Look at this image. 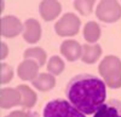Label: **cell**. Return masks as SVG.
Here are the masks:
<instances>
[{
  "label": "cell",
  "instance_id": "cell-1",
  "mask_svg": "<svg viewBox=\"0 0 121 117\" xmlns=\"http://www.w3.org/2000/svg\"><path fill=\"white\" fill-rule=\"evenodd\" d=\"M66 96L70 103L84 114L97 111L106 99V87L99 78L88 74L77 75L67 86Z\"/></svg>",
  "mask_w": 121,
  "mask_h": 117
},
{
  "label": "cell",
  "instance_id": "cell-2",
  "mask_svg": "<svg viewBox=\"0 0 121 117\" xmlns=\"http://www.w3.org/2000/svg\"><path fill=\"white\" fill-rule=\"evenodd\" d=\"M44 117H86L71 103L64 99H56L48 103L44 107Z\"/></svg>",
  "mask_w": 121,
  "mask_h": 117
},
{
  "label": "cell",
  "instance_id": "cell-3",
  "mask_svg": "<svg viewBox=\"0 0 121 117\" xmlns=\"http://www.w3.org/2000/svg\"><path fill=\"white\" fill-rule=\"evenodd\" d=\"M93 117H121V101L112 100L104 103Z\"/></svg>",
  "mask_w": 121,
  "mask_h": 117
}]
</instances>
